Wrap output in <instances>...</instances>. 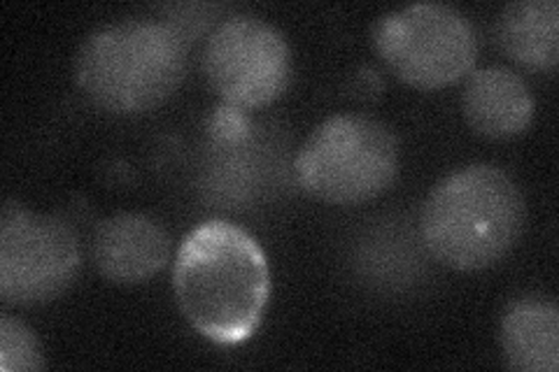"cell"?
<instances>
[{
    "label": "cell",
    "instance_id": "6da1fadb",
    "mask_svg": "<svg viewBox=\"0 0 559 372\" xmlns=\"http://www.w3.org/2000/svg\"><path fill=\"white\" fill-rule=\"evenodd\" d=\"M173 291L180 312L205 340L242 345L259 328L271 298L266 252L238 224L203 221L178 247Z\"/></svg>",
    "mask_w": 559,
    "mask_h": 372
},
{
    "label": "cell",
    "instance_id": "7a4b0ae2",
    "mask_svg": "<svg viewBox=\"0 0 559 372\" xmlns=\"http://www.w3.org/2000/svg\"><path fill=\"white\" fill-rule=\"evenodd\" d=\"M527 205L503 168L471 164L431 189L419 215L429 254L452 271L492 268L518 244Z\"/></svg>",
    "mask_w": 559,
    "mask_h": 372
},
{
    "label": "cell",
    "instance_id": "3957f363",
    "mask_svg": "<svg viewBox=\"0 0 559 372\" xmlns=\"http://www.w3.org/2000/svg\"><path fill=\"white\" fill-rule=\"evenodd\" d=\"M185 75V35L152 20L100 26L86 35L75 57L80 92L112 115L156 110L178 92Z\"/></svg>",
    "mask_w": 559,
    "mask_h": 372
},
{
    "label": "cell",
    "instance_id": "277c9868",
    "mask_svg": "<svg viewBox=\"0 0 559 372\" xmlns=\"http://www.w3.org/2000/svg\"><path fill=\"white\" fill-rule=\"evenodd\" d=\"M399 156V140L388 123L334 115L308 135L294 170L308 196L329 205H361L394 184Z\"/></svg>",
    "mask_w": 559,
    "mask_h": 372
},
{
    "label": "cell",
    "instance_id": "5b68a950",
    "mask_svg": "<svg viewBox=\"0 0 559 372\" xmlns=\"http://www.w3.org/2000/svg\"><path fill=\"white\" fill-rule=\"evenodd\" d=\"M371 38L392 75L419 92L464 80L478 59L474 24L445 3H411L384 12L373 24Z\"/></svg>",
    "mask_w": 559,
    "mask_h": 372
},
{
    "label": "cell",
    "instance_id": "8992f818",
    "mask_svg": "<svg viewBox=\"0 0 559 372\" xmlns=\"http://www.w3.org/2000/svg\"><path fill=\"white\" fill-rule=\"evenodd\" d=\"M82 252L78 233L55 215H38L8 201L0 217V298L33 308L59 298L78 279Z\"/></svg>",
    "mask_w": 559,
    "mask_h": 372
},
{
    "label": "cell",
    "instance_id": "52a82bcc",
    "mask_svg": "<svg viewBox=\"0 0 559 372\" xmlns=\"http://www.w3.org/2000/svg\"><path fill=\"white\" fill-rule=\"evenodd\" d=\"M201 63L224 105L245 112L275 103L294 75L285 33L252 14L226 16L210 31Z\"/></svg>",
    "mask_w": 559,
    "mask_h": 372
},
{
    "label": "cell",
    "instance_id": "ba28073f",
    "mask_svg": "<svg viewBox=\"0 0 559 372\" xmlns=\"http://www.w3.org/2000/svg\"><path fill=\"white\" fill-rule=\"evenodd\" d=\"M98 273L115 285H143L159 275L170 256L166 228L140 212L103 219L92 240Z\"/></svg>",
    "mask_w": 559,
    "mask_h": 372
},
{
    "label": "cell",
    "instance_id": "9c48e42d",
    "mask_svg": "<svg viewBox=\"0 0 559 372\" xmlns=\"http://www.w3.org/2000/svg\"><path fill=\"white\" fill-rule=\"evenodd\" d=\"M534 94L511 68L471 70L462 88V112L471 129L489 140L522 135L534 119Z\"/></svg>",
    "mask_w": 559,
    "mask_h": 372
},
{
    "label": "cell",
    "instance_id": "30bf717a",
    "mask_svg": "<svg viewBox=\"0 0 559 372\" xmlns=\"http://www.w3.org/2000/svg\"><path fill=\"white\" fill-rule=\"evenodd\" d=\"M499 343L509 368L520 372L559 370V308L546 296H522L506 308Z\"/></svg>",
    "mask_w": 559,
    "mask_h": 372
},
{
    "label": "cell",
    "instance_id": "8fae6325",
    "mask_svg": "<svg viewBox=\"0 0 559 372\" xmlns=\"http://www.w3.org/2000/svg\"><path fill=\"white\" fill-rule=\"evenodd\" d=\"M495 40L511 61L536 73H552L559 61L557 0L509 3L495 22Z\"/></svg>",
    "mask_w": 559,
    "mask_h": 372
},
{
    "label": "cell",
    "instance_id": "7c38bea8",
    "mask_svg": "<svg viewBox=\"0 0 559 372\" xmlns=\"http://www.w3.org/2000/svg\"><path fill=\"white\" fill-rule=\"evenodd\" d=\"M45 368V351L38 333L22 319L8 312L0 314V370L35 372Z\"/></svg>",
    "mask_w": 559,
    "mask_h": 372
},
{
    "label": "cell",
    "instance_id": "4fadbf2b",
    "mask_svg": "<svg viewBox=\"0 0 559 372\" xmlns=\"http://www.w3.org/2000/svg\"><path fill=\"white\" fill-rule=\"evenodd\" d=\"M210 135H213L222 145H238L242 140H248L252 133L250 117L245 110L231 108V105H219L207 119Z\"/></svg>",
    "mask_w": 559,
    "mask_h": 372
}]
</instances>
